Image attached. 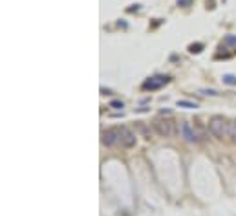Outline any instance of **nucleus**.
Returning a JSON list of instances; mask_svg holds the SVG:
<instances>
[{"label":"nucleus","mask_w":236,"mask_h":216,"mask_svg":"<svg viewBox=\"0 0 236 216\" xmlns=\"http://www.w3.org/2000/svg\"><path fill=\"white\" fill-rule=\"evenodd\" d=\"M209 130L212 132V136H216V137H225L229 134V123L223 119V117L214 115L209 121Z\"/></svg>","instance_id":"f257e3e1"},{"label":"nucleus","mask_w":236,"mask_h":216,"mask_svg":"<svg viewBox=\"0 0 236 216\" xmlns=\"http://www.w3.org/2000/svg\"><path fill=\"white\" fill-rule=\"evenodd\" d=\"M154 130L157 132L159 136L163 137H172L174 136V121L172 119H163V117H157L154 119Z\"/></svg>","instance_id":"f03ea898"},{"label":"nucleus","mask_w":236,"mask_h":216,"mask_svg":"<svg viewBox=\"0 0 236 216\" xmlns=\"http://www.w3.org/2000/svg\"><path fill=\"white\" fill-rule=\"evenodd\" d=\"M101 141H103V145H106V147H115V145H121L119 127H117V128H106V130H103Z\"/></svg>","instance_id":"7ed1b4c3"},{"label":"nucleus","mask_w":236,"mask_h":216,"mask_svg":"<svg viewBox=\"0 0 236 216\" xmlns=\"http://www.w3.org/2000/svg\"><path fill=\"white\" fill-rule=\"evenodd\" d=\"M119 134H121V147L130 148L136 145V134L126 127H119Z\"/></svg>","instance_id":"20e7f679"},{"label":"nucleus","mask_w":236,"mask_h":216,"mask_svg":"<svg viewBox=\"0 0 236 216\" xmlns=\"http://www.w3.org/2000/svg\"><path fill=\"white\" fill-rule=\"evenodd\" d=\"M170 79L166 77V75H156V77H150L148 81L143 82V90H157L161 88L163 84H166Z\"/></svg>","instance_id":"39448f33"},{"label":"nucleus","mask_w":236,"mask_h":216,"mask_svg":"<svg viewBox=\"0 0 236 216\" xmlns=\"http://www.w3.org/2000/svg\"><path fill=\"white\" fill-rule=\"evenodd\" d=\"M181 136H183V139L185 141H189V143H192V141H198V134H196V130H194V127L190 123H181Z\"/></svg>","instance_id":"423d86ee"},{"label":"nucleus","mask_w":236,"mask_h":216,"mask_svg":"<svg viewBox=\"0 0 236 216\" xmlns=\"http://www.w3.org/2000/svg\"><path fill=\"white\" fill-rule=\"evenodd\" d=\"M136 128H137V132L145 137V139H150V132H148V128H147V125H145L143 121H137L136 123Z\"/></svg>","instance_id":"0eeeda50"},{"label":"nucleus","mask_w":236,"mask_h":216,"mask_svg":"<svg viewBox=\"0 0 236 216\" xmlns=\"http://www.w3.org/2000/svg\"><path fill=\"white\" fill-rule=\"evenodd\" d=\"M178 106H181V108H196V103H190V101H178Z\"/></svg>","instance_id":"6e6552de"},{"label":"nucleus","mask_w":236,"mask_h":216,"mask_svg":"<svg viewBox=\"0 0 236 216\" xmlns=\"http://www.w3.org/2000/svg\"><path fill=\"white\" fill-rule=\"evenodd\" d=\"M223 82H227V84H236V77H234V75H225Z\"/></svg>","instance_id":"1a4fd4ad"},{"label":"nucleus","mask_w":236,"mask_h":216,"mask_svg":"<svg viewBox=\"0 0 236 216\" xmlns=\"http://www.w3.org/2000/svg\"><path fill=\"white\" fill-rule=\"evenodd\" d=\"M110 106H112V108H123V101H112Z\"/></svg>","instance_id":"9d476101"},{"label":"nucleus","mask_w":236,"mask_h":216,"mask_svg":"<svg viewBox=\"0 0 236 216\" xmlns=\"http://www.w3.org/2000/svg\"><path fill=\"white\" fill-rule=\"evenodd\" d=\"M227 42H231V44H236V39H234V37H227Z\"/></svg>","instance_id":"9b49d317"}]
</instances>
